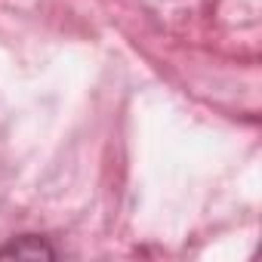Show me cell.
Segmentation results:
<instances>
[{
    "instance_id": "6da1fadb",
    "label": "cell",
    "mask_w": 262,
    "mask_h": 262,
    "mask_svg": "<svg viewBox=\"0 0 262 262\" xmlns=\"http://www.w3.org/2000/svg\"><path fill=\"white\" fill-rule=\"evenodd\" d=\"M56 259L59 253L37 234H22V237H13L7 247H0V259Z\"/></svg>"
}]
</instances>
